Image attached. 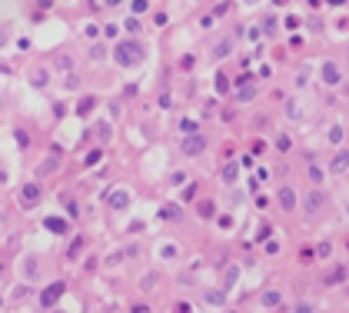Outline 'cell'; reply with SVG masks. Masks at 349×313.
Masks as SVG:
<instances>
[{
    "label": "cell",
    "mask_w": 349,
    "mask_h": 313,
    "mask_svg": "<svg viewBox=\"0 0 349 313\" xmlns=\"http://www.w3.org/2000/svg\"><path fill=\"white\" fill-rule=\"evenodd\" d=\"M219 177H223V183H229V187H233V183H236V177H240V163H236V160H226V163H223V170H219Z\"/></svg>",
    "instance_id": "30bf717a"
},
{
    "label": "cell",
    "mask_w": 349,
    "mask_h": 313,
    "mask_svg": "<svg viewBox=\"0 0 349 313\" xmlns=\"http://www.w3.org/2000/svg\"><path fill=\"white\" fill-rule=\"evenodd\" d=\"M273 3H276V7H286V3H289V0H273Z\"/></svg>",
    "instance_id": "be15d7a7"
},
{
    "label": "cell",
    "mask_w": 349,
    "mask_h": 313,
    "mask_svg": "<svg viewBox=\"0 0 349 313\" xmlns=\"http://www.w3.org/2000/svg\"><path fill=\"white\" fill-rule=\"evenodd\" d=\"M27 297H30V287H27V283H20V287L13 290V300H27Z\"/></svg>",
    "instance_id": "d590c367"
},
{
    "label": "cell",
    "mask_w": 349,
    "mask_h": 313,
    "mask_svg": "<svg viewBox=\"0 0 349 313\" xmlns=\"http://www.w3.org/2000/svg\"><path fill=\"white\" fill-rule=\"evenodd\" d=\"M293 313H316V307H313V303H296Z\"/></svg>",
    "instance_id": "7bdbcfd3"
},
{
    "label": "cell",
    "mask_w": 349,
    "mask_h": 313,
    "mask_svg": "<svg viewBox=\"0 0 349 313\" xmlns=\"http://www.w3.org/2000/svg\"><path fill=\"white\" fill-rule=\"evenodd\" d=\"M286 117H289V120H303V103L296 100V97H289V100H286Z\"/></svg>",
    "instance_id": "5bb4252c"
},
{
    "label": "cell",
    "mask_w": 349,
    "mask_h": 313,
    "mask_svg": "<svg viewBox=\"0 0 349 313\" xmlns=\"http://www.w3.org/2000/svg\"><path fill=\"white\" fill-rule=\"evenodd\" d=\"M160 253H163V260H173V257H176V246H173V243H166Z\"/></svg>",
    "instance_id": "bcb514c9"
},
{
    "label": "cell",
    "mask_w": 349,
    "mask_h": 313,
    "mask_svg": "<svg viewBox=\"0 0 349 313\" xmlns=\"http://www.w3.org/2000/svg\"><path fill=\"white\" fill-rule=\"evenodd\" d=\"M346 273H349L346 267H336V270H329V273H326V287H336V283H343V280H346Z\"/></svg>",
    "instance_id": "ffe728a7"
},
{
    "label": "cell",
    "mask_w": 349,
    "mask_h": 313,
    "mask_svg": "<svg viewBox=\"0 0 349 313\" xmlns=\"http://www.w3.org/2000/svg\"><path fill=\"white\" fill-rule=\"evenodd\" d=\"M299 23H303V20H299V17H286V30H296Z\"/></svg>",
    "instance_id": "f5cc1de1"
},
{
    "label": "cell",
    "mask_w": 349,
    "mask_h": 313,
    "mask_svg": "<svg viewBox=\"0 0 349 313\" xmlns=\"http://www.w3.org/2000/svg\"><path fill=\"white\" fill-rule=\"evenodd\" d=\"M253 80H256V74H250V70H243V74H240V77H236V80H233V87H236V90H240V87H250V83H253Z\"/></svg>",
    "instance_id": "4316f807"
},
{
    "label": "cell",
    "mask_w": 349,
    "mask_h": 313,
    "mask_svg": "<svg viewBox=\"0 0 349 313\" xmlns=\"http://www.w3.org/2000/svg\"><path fill=\"white\" fill-rule=\"evenodd\" d=\"M146 10H150V0H133V17H140Z\"/></svg>",
    "instance_id": "e575fe53"
},
{
    "label": "cell",
    "mask_w": 349,
    "mask_h": 313,
    "mask_svg": "<svg viewBox=\"0 0 349 313\" xmlns=\"http://www.w3.org/2000/svg\"><path fill=\"white\" fill-rule=\"evenodd\" d=\"M329 144H333V147L343 144V127H339V123H336V127H329Z\"/></svg>",
    "instance_id": "1f68e13d"
},
{
    "label": "cell",
    "mask_w": 349,
    "mask_h": 313,
    "mask_svg": "<svg viewBox=\"0 0 349 313\" xmlns=\"http://www.w3.org/2000/svg\"><path fill=\"white\" fill-rule=\"evenodd\" d=\"M216 224H219V230H233V217L223 213V217H216Z\"/></svg>",
    "instance_id": "8d00e7d4"
},
{
    "label": "cell",
    "mask_w": 349,
    "mask_h": 313,
    "mask_svg": "<svg viewBox=\"0 0 349 313\" xmlns=\"http://www.w3.org/2000/svg\"><path fill=\"white\" fill-rule=\"evenodd\" d=\"M163 220H183V210H180V203H166L163 210H160Z\"/></svg>",
    "instance_id": "d6986e66"
},
{
    "label": "cell",
    "mask_w": 349,
    "mask_h": 313,
    "mask_svg": "<svg viewBox=\"0 0 349 313\" xmlns=\"http://www.w3.org/2000/svg\"><path fill=\"white\" fill-rule=\"evenodd\" d=\"M113 60L120 64V67H137V64H143V47H140V40H120V44L113 47Z\"/></svg>",
    "instance_id": "6da1fadb"
},
{
    "label": "cell",
    "mask_w": 349,
    "mask_h": 313,
    "mask_svg": "<svg viewBox=\"0 0 349 313\" xmlns=\"http://www.w3.org/2000/svg\"><path fill=\"white\" fill-rule=\"evenodd\" d=\"M229 313H236V310H229Z\"/></svg>",
    "instance_id": "03108f58"
},
{
    "label": "cell",
    "mask_w": 349,
    "mask_h": 313,
    "mask_svg": "<svg viewBox=\"0 0 349 313\" xmlns=\"http://www.w3.org/2000/svg\"><path fill=\"white\" fill-rule=\"evenodd\" d=\"M203 300H207L209 307H223V303H226V293H223V290H207V293H203Z\"/></svg>",
    "instance_id": "44dd1931"
},
{
    "label": "cell",
    "mask_w": 349,
    "mask_h": 313,
    "mask_svg": "<svg viewBox=\"0 0 349 313\" xmlns=\"http://www.w3.org/2000/svg\"><path fill=\"white\" fill-rule=\"evenodd\" d=\"M236 277H240V270H236V267H229V270H226V290H233Z\"/></svg>",
    "instance_id": "74e56055"
},
{
    "label": "cell",
    "mask_w": 349,
    "mask_h": 313,
    "mask_svg": "<svg viewBox=\"0 0 349 313\" xmlns=\"http://www.w3.org/2000/svg\"><path fill=\"white\" fill-rule=\"evenodd\" d=\"M103 34H107V37H117V34H120V27H117V23H107V27H103Z\"/></svg>",
    "instance_id": "f907efd6"
},
{
    "label": "cell",
    "mask_w": 349,
    "mask_h": 313,
    "mask_svg": "<svg viewBox=\"0 0 349 313\" xmlns=\"http://www.w3.org/2000/svg\"><path fill=\"white\" fill-rule=\"evenodd\" d=\"M160 107H163V110H170V107H173V97H170V93H163V97H160Z\"/></svg>",
    "instance_id": "db71d44e"
},
{
    "label": "cell",
    "mask_w": 349,
    "mask_h": 313,
    "mask_svg": "<svg viewBox=\"0 0 349 313\" xmlns=\"http://www.w3.org/2000/svg\"><path fill=\"white\" fill-rule=\"evenodd\" d=\"M100 3H103V7H120L123 0H100Z\"/></svg>",
    "instance_id": "94428289"
},
{
    "label": "cell",
    "mask_w": 349,
    "mask_h": 313,
    "mask_svg": "<svg viewBox=\"0 0 349 313\" xmlns=\"http://www.w3.org/2000/svg\"><path fill=\"white\" fill-rule=\"evenodd\" d=\"M213 87H216V93H219V97H226V93H229V77H226V74H216Z\"/></svg>",
    "instance_id": "d4e9b609"
},
{
    "label": "cell",
    "mask_w": 349,
    "mask_h": 313,
    "mask_svg": "<svg viewBox=\"0 0 349 313\" xmlns=\"http://www.w3.org/2000/svg\"><path fill=\"white\" fill-rule=\"evenodd\" d=\"M37 3H40V10H50L54 7V0H37Z\"/></svg>",
    "instance_id": "91938a15"
},
{
    "label": "cell",
    "mask_w": 349,
    "mask_h": 313,
    "mask_svg": "<svg viewBox=\"0 0 349 313\" xmlns=\"http://www.w3.org/2000/svg\"><path fill=\"white\" fill-rule=\"evenodd\" d=\"M309 183H316V187L323 183V170H319L316 163H313V156H309Z\"/></svg>",
    "instance_id": "f546056e"
},
{
    "label": "cell",
    "mask_w": 349,
    "mask_h": 313,
    "mask_svg": "<svg viewBox=\"0 0 349 313\" xmlns=\"http://www.w3.org/2000/svg\"><path fill=\"white\" fill-rule=\"evenodd\" d=\"M100 160H103V147H93V150H87V156H83V167H97Z\"/></svg>",
    "instance_id": "7402d4cb"
},
{
    "label": "cell",
    "mask_w": 349,
    "mask_h": 313,
    "mask_svg": "<svg viewBox=\"0 0 349 313\" xmlns=\"http://www.w3.org/2000/svg\"><path fill=\"white\" fill-rule=\"evenodd\" d=\"M229 54H233V40H229V37H223V40L213 47V57H216V60H223V57H229Z\"/></svg>",
    "instance_id": "ac0fdd59"
},
{
    "label": "cell",
    "mask_w": 349,
    "mask_h": 313,
    "mask_svg": "<svg viewBox=\"0 0 349 313\" xmlns=\"http://www.w3.org/2000/svg\"><path fill=\"white\" fill-rule=\"evenodd\" d=\"M44 227H47V230H54V234H67V230H70V227H67L64 220H60V217H47Z\"/></svg>",
    "instance_id": "cb8c5ba5"
},
{
    "label": "cell",
    "mask_w": 349,
    "mask_h": 313,
    "mask_svg": "<svg viewBox=\"0 0 349 313\" xmlns=\"http://www.w3.org/2000/svg\"><path fill=\"white\" fill-rule=\"evenodd\" d=\"M180 130H183V137H190V134H200V123L186 117V120H180Z\"/></svg>",
    "instance_id": "83f0119b"
},
{
    "label": "cell",
    "mask_w": 349,
    "mask_h": 313,
    "mask_svg": "<svg viewBox=\"0 0 349 313\" xmlns=\"http://www.w3.org/2000/svg\"><path fill=\"white\" fill-rule=\"evenodd\" d=\"M3 183H10V177H7V167L0 163V187H3Z\"/></svg>",
    "instance_id": "680465c9"
},
{
    "label": "cell",
    "mask_w": 349,
    "mask_h": 313,
    "mask_svg": "<svg viewBox=\"0 0 349 313\" xmlns=\"http://www.w3.org/2000/svg\"><path fill=\"white\" fill-rule=\"evenodd\" d=\"M123 30H127L130 37H137L143 30V20H140V17H127V20H123Z\"/></svg>",
    "instance_id": "603a6c76"
},
{
    "label": "cell",
    "mask_w": 349,
    "mask_h": 313,
    "mask_svg": "<svg viewBox=\"0 0 349 313\" xmlns=\"http://www.w3.org/2000/svg\"><path fill=\"white\" fill-rule=\"evenodd\" d=\"M13 137H17V144H20V147H27V144H30V137H27V130H13Z\"/></svg>",
    "instance_id": "f6af8a7d"
},
{
    "label": "cell",
    "mask_w": 349,
    "mask_h": 313,
    "mask_svg": "<svg viewBox=\"0 0 349 313\" xmlns=\"http://www.w3.org/2000/svg\"><path fill=\"white\" fill-rule=\"evenodd\" d=\"M349 170V150H336V156L329 160V173H346Z\"/></svg>",
    "instance_id": "ba28073f"
},
{
    "label": "cell",
    "mask_w": 349,
    "mask_h": 313,
    "mask_svg": "<svg viewBox=\"0 0 349 313\" xmlns=\"http://www.w3.org/2000/svg\"><path fill=\"white\" fill-rule=\"evenodd\" d=\"M309 77H313V67H299V70H296V83H299V87H306Z\"/></svg>",
    "instance_id": "4dcf8cb0"
},
{
    "label": "cell",
    "mask_w": 349,
    "mask_h": 313,
    "mask_svg": "<svg viewBox=\"0 0 349 313\" xmlns=\"http://www.w3.org/2000/svg\"><path fill=\"white\" fill-rule=\"evenodd\" d=\"M346 213H349V207H346Z\"/></svg>",
    "instance_id": "003e7915"
},
{
    "label": "cell",
    "mask_w": 349,
    "mask_h": 313,
    "mask_svg": "<svg viewBox=\"0 0 349 313\" xmlns=\"http://www.w3.org/2000/svg\"><path fill=\"white\" fill-rule=\"evenodd\" d=\"M37 273H40L37 257H33V253H27V257H23V277H27V280H37Z\"/></svg>",
    "instance_id": "2e32d148"
},
{
    "label": "cell",
    "mask_w": 349,
    "mask_h": 313,
    "mask_svg": "<svg viewBox=\"0 0 349 313\" xmlns=\"http://www.w3.org/2000/svg\"><path fill=\"white\" fill-rule=\"evenodd\" d=\"M203 150H207V137L203 134H190V137L180 140V154L183 156H200Z\"/></svg>",
    "instance_id": "7a4b0ae2"
},
{
    "label": "cell",
    "mask_w": 349,
    "mask_h": 313,
    "mask_svg": "<svg viewBox=\"0 0 349 313\" xmlns=\"http://www.w3.org/2000/svg\"><path fill=\"white\" fill-rule=\"evenodd\" d=\"M30 83H33V87H47V83H50V74H47V70H33Z\"/></svg>",
    "instance_id": "f1b7e54d"
},
{
    "label": "cell",
    "mask_w": 349,
    "mask_h": 313,
    "mask_svg": "<svg viewBox=\"0 0 349 313\" xmlns=\"http://www.w3.org/2000/svg\"><path fill=\"white\" fill-rule=\"evenodd\" d=\"M103 57H107V47H103V44L90 47V60H103Z\"/></svg>",
    "instance_id": "d6a6232c"
},
{
    "label": "cell",
    "mask_w": 349,
    "mask_h": 313,
    "mask_svg": "<svg viewBox=\"0 0 349 313\" xmlns=\"http://www.w3.org/2000/svg\"><path fill=\"white\" fill-rule=\"evenodd\" d=\"M93 130H97L100 144H110V140H113V127H110V120H97V127H93Z\"/></svg>",
    "instance_id": "e0dca14e"
},
{
    "label": "cell",
    "mask_w": 349,
    "mask_h": 313,
    "mask_svg": "<svg viewBox=\"0 0 349 313\" xmlns=\"http://www.w3.org/2000/svg\"><path fill=\"white\" fill-rule=\"evenodd\" d=\"M326 200H329V197H326V190L313 187V190H309V193L303 197V210H306V213H319L323 207H326Z\"/></svg>",
    "instance_id": "5b68a950"
},
{
    "label": "cell",
    "mask_w": 349,
    "mask_h": 313,
    "mask_svg": "<svg viewBox=\"0 0 349 313\" xmlns=\"http://www.w3.org/2000/svg\"><path fill=\"white\" fill-rule=\"evenodd\" d=\"M289 147H293V140H289L286 134H279V137H276V150H279V154H286Z\"/></svg>",
    "instance_id": "836d02e7"
},
{
    "label": "cell",
    "mask_w": 349,
    "mask_h": 313,
    "mask_svg": "<svg viewBox=\"0 0 349 313\" xmlns=\"http://www.w3.org/2000/svg\"><path fill=\"white\" fill-rule=\"evenodd\" d=\"M153 27H166V13H156L153 17Z\"/></svg>",
    "instance_id": "6f0895ef"
},
{
    "label": "cell",
    "mask_w": 349,
    "mask_h": 313,
    "mask_svg": "<svg viewBox=\"0 0 349 313\" xmlns=\"http://www.w3.org/2000/svg\"><path fill=\"white\" fill-rule=\"evenodd\" d=\"M80 250H83V236H76L73 243H70V250H67V253H70V257H76V253H80Z\"/></svg>",
    "instance_id": "b9f144b4"
},
{
    "label": "cell",
    "mask_w": 349,
    "mask_h": 313,
    "mask_svg": "<svg viewBox=\"0 0 349 313\" xmlns=\"http://www.w3.org/2000/svg\"><path fill=\"white\" fill-rule=\"evenodd\" d=\"M213 13H216V17H223V13H229V3H226V0H223V3H216V10H213Z\"/></svg>",
    "instance_id": "11a10c76"
},
{
    "label": "cell",
    "mask_w": 349,
    "mask_h": 313,
    "mask_svg": "<svg viewBox=\"0 0 349 313\" xmlns=\"http://www.w3.org/2000/svg\"><path fill=\"white\" fill-rule=\"evenodd\" d=\"M246 3H260V0H246Z\"/></svg>",
    "instance_id": "e7e4bbea"
},
{
    "label": "cell",
    "mask_w": 349,
    "mask_h": 313,
    "mask_svg": "<svg viewBox=\"0 0 349 313\" xmlns=\"http://www.w3.org/2000/svg\"><path fill=\"white\" fill-rule=\"evenodd\" d=\"M57 167H60V147H54V156H50L47 163H40V167H37V177H47V173H54Z\"/></svg>",
    "instance_id": "7c38bea8"
},
{
    "label": "cell",
    "mask_w": 349,
    "mask_h": 313,
    "mask_svg": "<svg viewBox=\"0 0 349 313\" xmlns=\"http://www.w3.org/2000/svg\"><path fill=\"white\" fill-rule=\"evenodd\" d=\"M93 107H97V97H80V103H76V117H90L93 113Z\"/></svg>",
    "instance_id": "4fadbf2b"
},
{
    "label": "cell",
    "mask_w": 349,
    "mask_h": 313,
    "mask_svg": "<svg viewBox=\"0 0 349 313\" xmlns=\"http://www.w3.org/2000/svg\"><path fill=\"white\" fill-rule=\"evenodd\" d=\"M173 313H193V307H190V303H183V300H180V303H176V307H173Z\"/></svg>",
    "instance_id": "681fc988"
},
{
    "label": "cell",
    "mask_w": 349,
    "mask_h": 313,
    "mask_svg": "<svg viewBox=\"0 0 349 313\" xmlns=\"http://www.w3.org/2000/svg\"><path fill=\"white\" fill-rule=\"evenodd\" d=\"M260 30H263V34H273V30H276V20H273V17H266Z\"/></svg>",
    "instance_id": "ee69618b"
},
{
    "label": "cell",
    "mask_w": 349,
    "mask_h": 313,
    "mask_svg": "<svg viewBox=\"0 0 349 313\" xmlns=\"http://www.w3.org/2000/svg\"><path fill=\"white\" fill-rule=\"evenodd\" d=\"M107 203H110V210H127V207H130V193L127 190H110Z\"/></svg>",
    "instance_id": "52a82bcc"
},
{
    "label": "cell",
    "mask_w": 349,
    "mask_h": 313,
    "mask_svg": "<svg viewBox=\"0 0 349 313\" xmlns=\"http://www.w3.org/2000/svg\"><path fill=\"white\" fill-rule=\"evenodd\" d=\"M197 213H200V220H213V217H216V203L213 200H200Z\"/></svg>",
    "instance_id": "9a60e30c"
},
{
    "label": "cell",
    "mask_w": 349,
    "mask_h": 313,
    "mask_svg": "<svg viewBox=\"0 0 349 313\" xmlns=\"http://www.w3.org/2000/svg\"><path fill=\"white\" fill-rule=\"evenodd\" d=\"M283 303V290H263L260 293V307H266V310H276Z\"/></svg>",
    "instance_id": "9c48e42d"
},
{
    "label": "cell",
    "mask_w": 349,
    "mask_h": 313,
    "mask_svg": "<svg viewBox=\"0 0 349 313\" xmlns=\"http://www.w3.org/2000/svg\"><path fill=\"white\" fill-rule=\"evenodd\" d=\"M319 77H323V83H326V87H339V80H343V74H339L336 60H326V64L319 67Z\"/></svg>",
    "instance_id": "8992f818"
},
{
    "label": "cell",
    "mask_w": 349,
    "mask_h": 313,
    "mask_svg": "<svg viewBox=\"0 0 349 313\" xmlns=\"http://www.w3.org/2000/svg\"><path fill=\"white\" fill-rule=\"evenodd\" d=\"M64 87H67V90H76V87H80V77H76V74H67Z\"/></svg>",
    "instance_id": "ab89813d"
},
{
    "label": "cell",
    "mask_w": 349,
    "mask_h": 313,
    "mask_svg": "<svg viewBox=\"0 0 349 313\" xmlns=\"http://www.w3.org/2000/svg\"><path fill=\"white\" fill-rule=\"evenodd\" d=\"M64 293H67V283H64V280H54L50 287H44V290H40V307H54Z\"/></svg>",
    "instance_id": "277c9868"
},
{
    "label": "cell",
    "mask_w": 349,
    "mask_h": 313,
    "mask_svg": "<svg viewBox=\"0 0 349 313\" xmlns=\"http://www.w3.org/2000/svg\"><path fill=\"white\" fill-rule=\"evenodd\" d=\"M253 97H256V87H253V83H250V87H240V90H236V100H240V103H250Z\"/></svg>",
    "instance_id": "484cf974"
},
{
    "label": "cell",
    "mask_w": 349,
    "mask_h": 313,
    "mask_svg": "<svg viewBox=\"0 0 349 313\" xmlns=\"http://www.w3.org/2000/svg\"><path fill=\"white\" fill-rule=\"evenodd\" d=\"M64 207H67V213H70V217H76V213H80V210H76V200H64Z\"/></svg>",
    "instance_id": "816d5d0a"
},
{
    "label": "cell",
    "mask_w": 349,
    "mask_h": 313,
    "mask_svg": "<svg viewBox=\"0 0 349 313\" xmlns=\"http://www.w3.org/2000/svg\"><path fill=\"white\" fill-rule=\"evenodd\" d=\"M40 197H44V187L40 183H23L20 187V207L23 210H33L40 203Z\"/></svg>",
    "instance_id": "3957f363"
},
{
    "label": "cell",
    "mask_w": 349,
    "mask_h": 313,
    "mask_svg": "<svg viewBox=\"0 0 349 313\" xmlns=\"http://www.w3.org/2000/svg\"><path fill=\"white\" fill-rule=\"evenodd\" d=\"M7 40H10V30H7V27H3V23H0V50H3V47H7Z\"/></svg>",
    "instance_id": "7dc6e473"
},
{
    "label": "cell",
    "mask_w": 349,
    "mask_h": 313,
    "mask_svg": "<svg viewBox=\"0 0 349 313\" xmlns=\"http://www.w3.org/2000/svg\"><path fill=\"white\" fill-rule=\"evenodd\" d=\"M57 64H60L64 70H70V67H73V60H70V57H57Z\"/></svg>",
    "instance_id": "9f6ffc18"
},
{
    "label": "cell",
    "mask_w": 349,
    "mask_h": 313,
    "mask_svg": "<svg viewBox=\"0 0 349 313\" xmlns=\"http://www.w3.org/2000/svg\"><path fill=\"white\" fill-rule=\"evenodd\" d=\"M329 7H343V3H346V0H326Z\"/></svg>",
    "instance_id": "6125c7cd"
},
{
    "label": "cell",
    "mask_w": 349,
    "mask_h": 313,
    "mask_svg": "<svg viewBox=\"0 0 349 313\" xmlns=\"http://www.w3.org/2000/svg\"><path fill=\"white\" fill-rule=\"evenodd\" d=\"M329 253H333V243H329V240H323V243L316 246V257H329Z\"/></svg>",
    "instance_id": "f35d334b"
},
{
    "label": "cell",
    "mask_w": 349,
    "mask_h": 313,
    "mask_svg": "<svg viewBox=\"0 0 349 313\" xmlns=\"http://www.w3.org/2000/svg\"><path fill=\"white\" fill-rule=\"evenodd\" d=\"M197 190H200L197 183H186V187H183V200H193V197H197Z\"/></svg>",
    "instance_id": "60d3db41"
},
{
    "label": "cell",
    "mask_w": 349,
    "mask_h": 313,
    "mask_svg": "<svg viewBox=\"0 0 349 313\" xmlns=\"http://www.w3.org/2000/svg\"><path fill=\"white\" fill-rule=\"evenodd\" d=\"M276 200H279V207H283L286 213L296 210V190H293V187H283V190L276 193Z\"/></svg>",
    "instance_id": "8fae6325"
},
{
    "label": "cell",
    "mask_w": 349,
    "mask_h": 313,
    "mask_svg": "<svg viewBox=\"0 0 349 313\" xmlns=\"http://www.w3.org/2000/svg\"><path fill=\"white\" fill-rule=\"evenodd\" d=\"M170 180H173V187H183V180H186V173H183V170H176V173H173V177H170Z\"/></svg>",
    "instance_id": "c3c4849f"
}]
</instances>
